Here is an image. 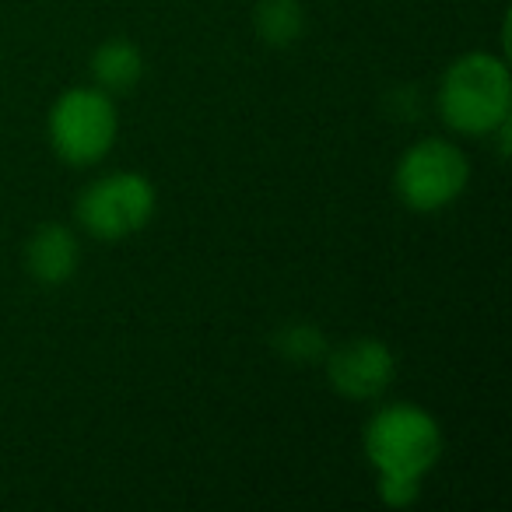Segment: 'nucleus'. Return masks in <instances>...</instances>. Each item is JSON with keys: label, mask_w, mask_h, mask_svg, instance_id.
<instances>
[{"label": "nucleus", "mask_w": 512, "mask_h": 512, "mask_svg": "<svg viewBox=\"0 0 512 512\" xmlns=\"http://www.w3.org/2000/svg\"><path fill=\"white\" fill-rule=\"evenodd\" d=\"M158 211V190L144 172L120 169L92 179L74 204L81 232L99 242H123L151 225Z\"/></svg>", "instance_id": "4"}, {"label": "nucleus", "mask_w": 512, "mask_h": 512, "mask_svg": "<svg viewBox=\"0 0 512 512\" xmlns=\"http://www.w3.org/2000/svg\"><path fill=\"white\" fill-rule=\"evenodd\" d=\"M50 148L71 169H92L113 151L120 137V109L109 92L95 85H74L57 95L46 116Z\"/></svg>", "instance_id": "3"}, {"label": "nucleus", "mask_w": 512, "mask_h": 512, "mask_svg": "<svg viewBox=\"0 0 512 512\" xmlns=\"http://www.w3.org/2000/svg\"><path fill=\"white\" fill-rule=\"evenodd\" d=\"M470 183V158L442 137L414 141L393 169L397 200L414 214H439L463 197Z\"/></svg>", "instance_id": "5"}, {"label": "nucleus", "mask_w": 512, "mask_h": 512, "mask_svg": "<svg viewBox=\"0 0 512 512\" xmlns=\"http://www.w3.org/2000/svg\"><path fill=\"white\" fill-rule=\"evenodd\" d=\"M327 379L344 400H379L397 379V355L379 337H355L330 355Z\"/></svg>", "instance_id": "6"}, {"label": "nucleus", "mask_w": 512, "mask_h": 512, "mask_svg": "<svg viewBox=\"0 0 512 512\" xmlns=\"http://www.w3.org/2000/svg\"><path fill=\"white\" fill-rule=\"evenodd\" d=\"M144 71H148V64H144V53L137 43H130V39H106V43L99 46V50L92 53V78H95V88H102V92H109L116 99V95H127L134 92L137 85H141Z\"/></svg>", "instance_id": "8"}, {"label": "nucleus", "mask_w": 512, "mask_h": 512, "mask_svg": "<svg viewBox=\"0 0 512 512\" xmlns=\"http://www.w3.org/2000/svg\"><path fill=\"white\" fill-rule=\"evenodd\" d=\"M439 116L460 137H491L509 123L512 74L498 53L474 50L442 71L435 92Z\"/></svg>", "instance_id": "2"}, {"label": "nucleus", "mask_w": 512, "mask_h": 512, "mask_svg": "<svg viewBox=\"0 0 512 512\" xmlns=\"http://www.w3.org/2000/svg\"><path fill=\"white\" fill-rule=\"evenodd\" d=\"M81 267V242L60 221H46L25 242V271L36 285L60 288L78 274Z\"/></svg>", "instance_id": "7"}, {"label": "nucleus", "mask_w": 512, "mask_h": 512, "mask_svg": "<svg viewBox=\"0 0 512 512\" xmlns=\"http://www.w3.org/2000/svg\"><path fill=\"white\" fill-rule=\"evenodd\" d=\"M288 341V358H299V362H306V358H316L323 355V337L316 334L313 327H292L285 334Z\"/></svg>", "instance_id": "10"}, {"label": "nucleus", "mask_w": 512, "mask_h": 512, "mask_svg": "<svg viewBox=\"0 0 512 512\" xmlns=\"http://www.w3.org/2000/svg\"><path fill=\"white\" fill-rule=\"evenodd\" d=\"M362 449L376 470L379 498L393 509H407L421 495V481L439 463L442 428L425 407L393 400L365 421Z\"/></svg>", "instance_id": "1"}, {"label": "nucleus", "mask_w": 512, "mask_h": 512, "mask_svg": "<svg viewBox=\"0 0 512 512\" xmlns=\"http://www.w3.org/2000/svg\"><path fill=\"white\" fill-rule=\"evenodd\" d=\"M253 22L256 36L267 46H292L306 29V15H302L299 0H260Z\"/></svg>", "instance_id": "9"}]
</instances>
